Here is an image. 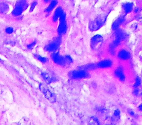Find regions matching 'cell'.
Instances as JSON below:
<instances>
[{
  "mask_svg": "<svg viewBox=\"0 0 142 125\" xmlns=\"http://www.w3.org/2000/svg\"><path fill=\"white\" fill-rule=\"evenodd\" d=\"M58 4V1L57 0H52L51 1L49 6L45 10V12L47 13H50L56 7Z\"/></svg>",
  "mask_w": 142,
  "mask_h": 125,
  "instance_id": "19",
  "label": "cell"
},
{
  "mask_svg": "<svg viewBox=\"0 0 142 125\" xmlns=\"http://www.w3.org/2000/svg\"><path fill=\"white\" fill-rule=\"evenodd\" d=\"M138 109L139 110H140V111H142V104H140L138 107Z\"/></svg>",
  "mask_w": 142,
  "mask_h": 125,
  "instance_id": "31",
  "label": "cell"
},
{
  "mask_svg": "<svg viewBox=\"0 0 142 125\" xmlns=\"http://www.w3.org/2000/svg\"><path fill=\"white\" fill-rule=\"evenodd\" d=\"M64 13V10L61 7H58L55 10L54 13L52 16V21L54 22H56L58 21L61 15Z\"/></svg>",
  "mask_w": 142,
  "mask_h": 125,
  "instance_id": "15",
  "label": "cell"
},
{
  "mask_svg": "<svg viewBox=\"0 0 142 125\" xmlns=\"http://www.w3.org/2000/svg\"><path fill=\"white\" fill-rule=\"evenodd\" d=\"M51 57L55 64L61 66H65L67 63L65 57L62 56L58 52H54L52 53Z\"/></svg>",
  "mask_w": 142,
  "mask_h": 125,
  "instance_id": "8",
  "label": "cell"
},
{
  "mask_svg": "<svg viewBox=\"0 0 142 125\" xmlns=\"http://www.w3.org/2000/svg\"><path fill=\"white\" fill-rule=\"evenodd\" d=\"M39 88L41 92L43 93L45 98L51 103L56 102V96L54 93L51 91L49 87L44 83H40Z\"/></svg>",
  "mask_w": 142,
  "mask_h": 125,
  "instance_id": "2",
  "label": "cell"
},
{
  "mask_svg": "<svg viewBox=\"0 0 142 125\" xmlns=\"http://www.w3.org/2000/svg\"><path fill=\"white\" fill-rule=\"evenodd\" d=\"M34 56L37 60H38L40 61L41 62V63H42L43 64L46 63L48 61V59L47 58L42 56L38 54H35Z\"/></svg>",
  "mask_w": 142,
  "mask_h": 125,
  "instance_id": "21",
  "label": "cell"
},
{
  "mask_svg": "<svg viewBox=\"0 0 142 125\" xmlns=\"http://www.w3.org/2000/svg\"><path fill=\"white\" fill-rule=\"evenodd\" d=\"M141 80L140 77L139 76L137 77L135 80V83L133 85V87L134 88H138L141 85Z\"/></svg>",
  "mask_w": 142,
  "mask_h": 125,
  "instance_id": "23",
  "label": "cell"
},
{
  "mask_svg": "<svg viewBox=\"0 0 142 125\" xmlns=\"http://www.w3.org/2000/svg\"><path fill=\"white\" fill-rule=\"evenodd\" d=\"M2 61H2V60H1L0 58V62H2Z\"/></svg>",
  "mask_w": 142,
  "mask_h": 125,
  "instance_id": "33",
  "label": "cell"
},
{
  "mask_svg": "<svg viewBox=\"0 0 142 125\" xmlns=\"http://www.w3.org/2000/svg\"><path fill=\"white\" fill-rule=\"evenodd\" d=\"M69 76L71 79H87L90 77V74L88 71L82 69L73 70L70 71L68 73Z\"/></svg>",
  "mask_w": 142,
  "mask_h": 125,
  "instance_id": "5",
  "label": "cell"
},
{
  "mask_svg": "<svg viewBox=\"0 0 142 125\" xmlns=\"http://www.w3.org/2000/svg\"><path fill=\"white\" fill-rule=\"evenodd\" d=\"M65 58L66 62L67 63L71 64V63L73 62V59H72V58L71 56H69V55H66L65 56Z\"/></svg>",
  "mask_w": 142,
  "mask_h": 125,
  "instance_id": "27",
  "label": "cell"
},
{
  "mask_svg": "<svg viewBox=\"0 0 142 125\" xmlns=\"http://www.w3.org/2000/svg\"><path fill=\"white\" fill-rule=\"evenodd\" d=\"M88 125H100V122L97 118L91 117L88 121Z\"/></svg>",
  "mask_w": 142,
  "mask_h": 125,
  "instance_id": "20",
  "label": "cell"
},
{
  "mask_svg": "<svg viewBox=\"0 0 142 125\" xmlns=\"http://www.w3.org/2000/svg\"><path fill=\"white\" fill-rule=\"evenodd\" d=\"M61 43V38L60 36L55 38L52 41L49 43L44 47V50L49 52H55L58 49Z\"/></svg>",
  "mask_w": 142,
  "mask_h": 125,
  "instance_id": "4",
  "label": "cell"
},
{
  "mask_svg": "<svg viewBox=\"0 0 142 125\" xmlns=\"http://www.w3.org/2000/svg\"><path fill=\"white\" fill-rule=\"evenodd\" d=\"M115 74L122 82H123L125 80V77L124 73L123 68L122 66H119L115 70Z\"/></svg>",
  "mask_w": 142,
  "mask_h": 125,
  "instance_id": "12",
  "label": "cell"
},
{
  "mask_svg": "<svg viewBox=\"0 0 142 125\" xmlns=\"http://www.w3.org/2000/svg\"><path fill=\"white\" fill-rule=\"evenodd\" d=\"M59 24L58 28V32L60 35L65 34L67 30V25L66 22V15L64 13L59 19Z\"/></svg>",
  "mask_w": 142,
  "mask_h": 125,
  "instance_id": "7",
  "label": "cell"
},
{
  "mask_svg": "<svg viewBox=\"0 0 142 125\" xmlns=\"http://www.w3.org/2000/svg\"><path fill=\"white\" fill-rule=\"evenodd\" d=\"M120 115V111L119 109H117L114 111L113 113V120L114 121H117L119 120Z\"/></svg>",
  "mask_w": 142,
  "mask_h": 125,
  "instance_id": "22",
  "label": "cell"
},
{
  "mask_svg": "<svg viewBox=\"0 0 142 125\" xmlns=\"http://www.w3.org/2000/svg\"><path fill=\"white\" fill-rule=\"evenodd\" d=\"M96 65L97 68H108L112 66V62L110 59H105L98 62Z\"/></svg>",
  "mask_w": 142,
  "mask_h": 125,
  "instance_id": "11",
  "label": "cell"
},
{
  "mask_svg": "<svg viewBox=\"0 0 142 125\" xmlns=\"http://www.w3.org/2000/svg\"><path fill=\"white\" fill-rule=\"evenodd\" d=\"M103 42L102 36L97 34L92 37L90 40V45L91 49L93 50H97L101 48Z\"/></svg>",
  "mask_w": 142,
  "mask_h": 125,
  "instance_id": "6",
  "label": "cell"
},
{
  "mask_svg": "<svg viewBox=\"0 0 142 125\" xmlns=\"http://www.w3.org/2000/svg\"><path fill=\"white\" fill-rule=\"evenodd\" d=\"M139 11V8L136 7V8H135L134 11H135V13L138 12Z\"/></svg>",
  "mask_w": 142,
  "mask_h": 125,
  "instance_id": "32",
  "label": "cell"
},
{
  "mask_svg": "<svg viewBox=\"0 0 142 125\" xmlns=\"http://www.w3.org/2000/svg\"><path fill=\"white\" fill-rule=\"evenodd\" d=\"M125 21V16L123 15H120L118 17L115 21L112 23V28L113 30H118L120 26Z\"/></svg>",
  "mask_w": 142,
  "mask_h": 125,
  "instance_id": "9",
  "label": "cell"
},
{
  "mask_svg": "<svg viewBox=\"0 0 142 125\" xmlns=\"http://www.w3.org/2000/svg\"><path fill=\"white\" fill-rule=\"evenodd\" d=\"M28 7V3L26 0H18L12 12V14L15 16H20Z\"/></svg>",
  "mask_w": 142,
  "mask_h": 125,
  "instance_id": "3",
  "label": "cell"
},
{
  "mask_svg": "<svg viewBox=\"0 0 142 125\" xmlns=\"http://www.w3.org/2000/svg\"><path fill=\"white\" fill-rule=\"evenodd\" d=\"M133 94L135 96H139L142 94V91L138 88H135L133 91Z\"/></svg>",
  "mask_w": 142,
  "mask_h": 125,
  "instance_id": "24",
  "label": "cell"
},
{
  "mask_svg": "<svg viewBox=\"0 0 142 125\" xmlns=\"http://www.w3.org/2000/svg\"><path fill=\"white\" fill-rule=\"evenodd\" d=\"M4 87H3V86L1 85H0V94L2 93L4 91Z\"/></svg>",
  "mask_w": 142,
  "mask_h": 125,
  "instance_id": "30",
  "label": "cell"
},
{
  "mask_svg": "<svg viewBox=\"0 0 142 125\" xmlns=\"http://www.w3.org/2000/svg\"><path fill=\"white\" fill-rule=\"evenodd\" d=\"M127 112H128V113L129 114V115H131V116L134 117L135 116V112L131 109H128L127 110Z\"/></svg>",
  "mask_w": 142,
  "mask_h": 125,
  "instance_id": "29",
  "label": "cell"
},
{
  "mask_svg": "<svg viewBox=\"0 0 142 125\" xmlns=\"http://www.w3.org/2000/svg\"><path fill=\"white\" fill-rule=\"evenodd\" d=\"M118 56L121 60H127L131 58V55L127 50L123 49L118 53Z\"/></svg>",
  "mask_w": 142,
  "mask_h": 125,
  "instance_id": "13",
  "label": "cell"
},
{
  "mask_svg": "<svg viewBox=\"0 0 142 125\" xmlns=\"http://www.w3.org/2000/svg\"><path fill=\"white\" fill-rule=\"evenodd\" d=\"M123 8L125 13H130L133 9V4L132 3L127 2L123 5Z\"/></svg>",
  "mask_w": 142,
  "mask_h": 125,
  "instance_id": "16",
  "label": "cell"
},
{
  "mask_svg": "<svg viewBox=\"0 0 142 125\" xmlns=\"http://www.w3.org/2000/svg\"><path fill=\"white\" fill-rule=\"evenodd\" d=\"M41 76L43 79H44L47 83H51L54 82L56 79L55 77L52 76L49 73L47 72H43L41 73Z\"/></svg>",
  "mask_w": 142,
  "mask_h": 125,
  "instance_id": "14",
  "label": "cell"
},
{
  "mask_svg": "<svg viewBox=\"0 0 142 125\" xmlns=\"http://www.w3.org/2000/svg\"><path fill=\"white\" fill-rule=\"evenodd\" d=\"M115 39L121 41L126 39L127 37V34L125 30L120 29L115 30Z\"/></svg>",
  "mask_w": 142,
  "mask_h": 125,
  "instance_id": "10",
  "label": "cell"
},
{
  "mask_svg": "<svg viewBox=\"0 0 142 125\" xmlns=\"http://www.w3.org/2000/svg\"><path fill=\"white\" fill-rule=\"evenodd\" d=\"M107 15L105 14H101L96 17L89 23L88 28L90 30L95 31L99 30L105 24L106 21Z\"/></svg>",
  "mask_w": 142,
  "mask_h": 125,
  "instance_id": "1",
  "label": "cell"
},
{
  "mask_svg": "<svg viewBox=\"0 0 142 125\" xmlns=\"http://www.w3.org/2000/svg\"><path fill=\"white\" fill-rule=\"evenodd\" d=\"M96 68H97L96 64H89L81 66L79 68L80 69H82L87 71L93 70Z\"/></svg>",
  "mask_w": 142,
  "mask_h": 125,
  "instance_id": "17",
  "label": "cell"
},
{
  "mask_svg": "<svg viewBox=\"0 0 142 125\" xmlns=\"http://www.w3.org/2000/svg\"><path fill=\"white\" fill-rule=\"evenodd\" d=\"M13 31H14V29L13 28L11 27H7L5 29V32L6 33L8 34H13Z\"/></svg>",
  "mask_w": 142,
  "mask_h": 125,
  "instance_id": "26",
  "label": "cell"
},
{
  "mask_svg": "<svg viewBox=\"0 0 142 125\" xmlns=\"http://www.w3.org/2000/svg\"><path fill=\"white\" fill-rule=\"evenodd\" d=\"M9 11V6L7 4L4 2L0 3V13L6 14Z\"/></svg>",
  "mask_w": 142,
  "mask_h": 125,
  "instance_id": "18",
  "label": "cell"
},
{
  "mask_svg": "<svg viewBox=\"0 0 142 125\" xmlns=\"http://www.w3.org/2000/svg\"><path fill=\"white\" fill-rule=\"evenodd\" d=\"M36 44V41H34L32 43H30L28 45H27V47L29 49H32L34 48V47L35 46Z\"/></svg>",
  "mask_w": 142,
  "mask_h": 125,
  "instance_id": "28",
  "label": "cell"
},
{
  "mask_svg": "<svg viewBox=\"0 0 142 125\" xmlns=\"http://www.w3.org/2000/svg\"><path fill=\"white\" fill-rule=\"evenodd\" d=\"M37 2L36 1H34L32 2L31 4V5H30V10H29L30 12H32L34 11V10L36 7V6H37Z\"/></svg>",
  "mask_w": 142,
  "mask_h": 125,
  "instance_id": "25",
  "label": "cell"
},
{
  "mask_svg": "<svg viewBox=\"0 0 142 125\" xmlns=\"http://www.w3.org/2000/svg\"></svg>",
  "mask_w": 142,
  "mask_h": 125,
  "instance_id": "34",
  "label": "cell"
}]
</instances>
